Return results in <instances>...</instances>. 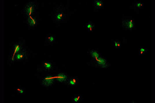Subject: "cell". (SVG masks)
<instances>
[{
    "instance_id": "9",
    "label": "cell",
    "mask_w": 155,
    "mask_h": 103,
    "mask_svg": "<svg viewBox=\"0 0 155 103\" xmlns=\"http://www.w3.org/2000/svg\"><path fill=\"white\" fill-rule=\"evenodd\" d=\"M56 79L60 83L65 84L68 80L69 76L66 73H58L57 75L55 76Z\"/></svg>"
},
{
    "instance_id": "11",
    "label": "cell",
    "mask_w": 155,
    "mask_h": 103,
    "mask_svg": "<svg viewBox=\"0 0 155 103\" xmlns=\"http://www.w3.org/2000/svg\"><path fill=\"white\" fill-rule=\"evenodd\" d=\"M78 78L76 76H69L65 85L71 87L75 86L78 83Z\"/></svg>"
},
{
    "instance_id": "20",
    "label": "cell",
    "mask_w": 155,
    "mask_h": 103,
    "mask_svg": "<svg viewBox=\"0 0 155 103\" xmlns=\"http://www.w3.org/2000/svg\"><path fill=\"white\" fill-rule=\"evenodd\" d=\"M146 52L145 48L143 47H141L139 49V52L141 54H144Z\"/></svg>"
},
{
    "instance_id": "1",
    "label": "cell",
    "mask_w": 155,
    "mask_h": 103,
    "mask_svg": "<svg viewBox=\"0 0 155 103\" xmlns=\"http://www.w3.org/2000/svg\"><path fill=\"white\" fill-rule=\"evenodd\" d=\"M67 9L63 5L58 6L55 8L53 16V21L56 24H59L63 22L68 17Z\"/></svg>"
},
{
    "instance_id": "5",
    "label": "cell",
    "mask_w": 155,
    "mask_h": 103,
    "mask_svg": "<svg viewBox=\"0 0 155 103\" xmlns=\"http://www.w3.org/2000/svg\"><path fill=\"white\" fill-rule=\"evenodd\" d=\"M54 69V65L51 62L48 60H45L40 66L37 68L38 72H43L45 73H49L53 71Z\"/></svg>"
},
{
    "instance_id": "14",
    "label": "cell",
    "mask_w": 155,
    "mask_h": 103,
    "mask_svg": "<svg viewBox=\"0 0 155 103\" xmlns=\"http://www.w3.org/2000/svg\"><path fill=\"white\" fill-rule=\"evenodd\" d=\"M88 53L92 57V59H94L100 56L99 52L97 50H91L88 52Z\"/></svg>"
},
{
    "instance_id": "16",
    "label": "cell",
    "mask_w": 155,
    "mask_h": 103,
    "mask_svg": "<svg viewBox=\"0 0 155 103\" xmlns=\"http://www.w3.org/2000/svg\"><path fill=\"white\" fill-rule=\"evenodd\" d=\"M86 27L91 32H92L94 30L95 28L94 23L91 21L88 22L86 25Z\"/></svg>"
},
{
    "instance_id": "6",
    "label": "cell",
    "mask_w": 155,
    "mask_h": 103,
    "mask_svg": "<svg viewBox=\"0 0 155 103\" xmlns=\"http://www.w3.org/2000/svg\"><path fill=\"white\" fill-rule=\"evenodd\" d=\"M37 4L35 1H31L27 3L24 8V13L25 18L33 15L37 8Z\"/></svg>"
},
{
    "instance_id": "2",
    "label": "cell",
    "mask_w": 155,
    "mask_h": 103,
    "mask_svg": "<svg viewBox=\"0 0 155 103\" xmlns=\"http://www.w3.org/2000/svg\"><path fill=\"white\" fill-rule=\"evenodd\" d=\"M25 44L26 41L23 39L16 42L13 45L10 52V65L14 62V59L16 54L25 47Z\"/></svg>"
},
{
    "instance_id": "8",
    "label": "cell",
    "mask_w": 155,
    "mask_h": 103,
    "mask_svg": "<svg viewBox=\"0 0 155 103\" xmlns=\"http://www.w3.org/2000/svg\"><path fill=\"white\" fill-rule=\"evenodd\" d=\"M134 21L132 18H124L122 20V26L123 28L130 30H132L134 28Z\"/></svg>"
},
{
    "instance_id": "19",
    "label": "cell",
    "mask_w": 155,
    "mask_h": 103,
    "mask_svg": "<svg viewBox=\"0 0 155 103\" xmlns=\"http://www.w3.org/2000/svg\"><path fill=\"white\" fill-rule=\"evenodd\" d=\"M17 91L19 94H23L25 92V90L22 88H19L17 89Z\"/></svg>"
},
{
    "instance_id": "7",
    "label": "cell",
    "mask_w": 155,
    "mask_h": 103,
    "mask_svg": "<svg viewBox=\"0 0 155 103\" xmlns=\"http://www.w3.org/2000/svg\"><path fill=\"white\" fill-rule=\"evenodd\" d=\"M56 79L55 76L53 75H48L43 78L41 82V85L45 87H48L54 84Z\"/></svg>"
},
{
    "instance_id": "4",
    "label": "cell",
    "mask_w": 155,
    "mask_h": 103,
    "mask_svg": "<svg viewBox=\"0 0 155 103\" xmlns=\"http://www.w3.org/2000/svg\"><path fill=\"white\" fill-rule=\"evenodd\" d=\"M31 56L29 50L25 47L18 53L15 56L14 61L19 62H26Z\"/></svg>"
},
{
    "instance_id": "3",
    "label": "cell",
    "mask_w": 155,
    "mask_h": 103,
    "mask_svg": "<svg viewBox=\"0 0 155 103\" xmlns=\"http://www.w3.org/2000/svg\"><path fill=\"white\" fill-rule=\"evenodd\" d=\"M89 65L92 67L107 68L111 66V64L107 61L106 59L100 56L92 59V61L89 62Z\"/></svg>"
},
{
    "instance_id": "12",
    "label": "cell",
    "mask_w": 155,
    "mask_h": 103,
    "mask_svg": "<svg viewBox=\"0 0 155 103\" xmlns=\"http://www.w3.org/2000/svg\"><path fill=\"white\" fill-rule=\"evenodd\" d=\"M104 1L101 0H96L94 1L93 7L95 11H97L102 8L104 5Z\"/></svg>"
},
{
    "instance_id": "15",
    "label": "cell",
    "mask_w": 155,
    "mask_h": 103,
    "mask_svg": "<svg viewBox=\"0 0 155 103\" xmlns=\"http://www.w3.org/2000/svg\"><path fill=\"white\" fill-rule=\"evenodd\" d=\"M144 4L142 3L137 1L132 4V8L135 9H140L143 7Z\"/></svg>"
},
{
    "instance_id": "17",
    "label": "cell",
    "mask_w": 155,
    "mask_h": 103,
    "mask_svg": "<svg viewBox=\"0 0 155 103\" xmlns=\"http://www.w3.org/2000/svg\"><path fill=\"white\" fill-rule=\"evenodd\" d=\"M72 100L74 103H78L81 102L82 100L80 96L75 95L73 97Z\"/></svg>"
},
{
    "instance_id": "10",
    "label": "cell",
    "mask_w": 155,
    "mask_h": 103,
    "mask_svg": "<svg viewBox=\"0 0 155 103\" xmlns=\"http://www.w3.org/2000/svg\"><path fill=\"white\" fill-rule=\"evenodd\" d=\"M26 19L27 24L30 28L35 27L38 24V20L35 17L29 16L26 18Z\"/></svg>"
},
{
    "instance_id": "13",
    "label": "cell",
    "mask_w": 155,
    "mask_h": 103,
    "mask_svg": "<svg viewBox=\"0 0 155 103\" xmlns=\"http://www.w3.org/2000/svg\"><path fill=\"white\" fill-rule=\"evenodd\" d=\"M55 37L54 35L50 34L46 37L45 43L46 45H49L53 44L54 42Z\"/></svg>"
},
{
    "instance_id": "18",
    "label": "cell",
    "mask_w": 155,
    "mask_h": 103,
    "mask_svg": "<svg viewBox=\"0 0 155 103\" xmlns=\"http://www.w3.org/2000/svg\"><path fill=\"white\" fill-rule=\"evenodd\" d=\"M113 42L115 44V47L117 48H119L121 47V43L119 41L116 40H113Z\"/></svg>"
}]
</instances>
